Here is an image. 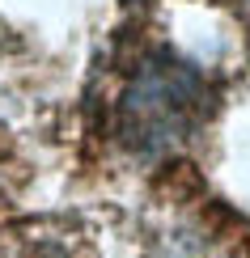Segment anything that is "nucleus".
<instances>
[{
    "mask_svg": "<svg viewBox=\"0 0 250 258\" xmlns=\"http://www.w3.org/2000/svg\"><path fill=\"white\" fill-rule=\"evenodd\" d=\"M204 106V81L191 63L157 55L136 72L123 93V136L136 148H166L191 132Z\"/></svg>",
    "mask_w": 250,
    "mask_h": 258,
    "instance_id": "obj_1",
    "label": "nucleus"
}]
</instances>
